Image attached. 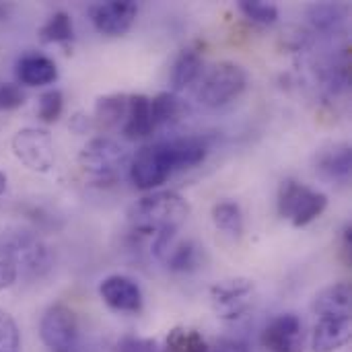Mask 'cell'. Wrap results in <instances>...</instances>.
<instances>
[{
  "label": "cell",
  "mask_w": 352,
  "mask_h": 352,
  "mask_svg": "<svg viewBox=\"0 0 352 352\" xmlns=\"http://www.w3.org/2000/svg\"><path fill=\"white\" fill-rule=\"evenodd\" d=\"M190 214L188 202L175 192H157L140 198L128 212L134 231L144 235L177 233Z\"/></svg>",
  "instance_id": "6da1fadb"
},
{
  "label": "cell",
  "mask_w": 352,
  "mask_h": 352,
  "mask_svg": "<svg viewBox=\"0 0 352 352\" xmlns=\"http://www.w3.org/2000/svg\"><path fill=\"white\" fill-rule=\"evenodd\" d=\"M126 161H128V155L124 146L103 136L89 140L78 155L80 169L91 182L99 186L113 184L118 177H122V169L126 167Z\"/></svg>",
  "instance_id": "7a4b0ae2"
},
{
  "label": "cell",
  "mask_w": 352,
  "mask_h": 352,
  "mask_svg": "<svg viewBox=\"0 0 352 352\" xmlns=\"http://www.w3.org/2000/svg\"><path fill=\"white\" fill-rule=\"evenodd\" d=\"M248 87V72L235 62H219L204 76L198 89V101L206 107H223L237 99Z\"/></svg>",
  "instance_id": "3957f363"
},
{
  "label": "cell",
  "mask_w": 352,
  "mask_h": 352,
  "mask_svg": "<svg viewBox=\"0 0 352 352\" xmlns=\"http://www.w3.org/2000/svg\"><path fill=\"white\" fill-rule=\"evenodd\" d=\"M328 206V196L299 184L295 179H287L278 192V212L289 219L295 227H305L316 221Z\"/></svg>",
  "instance_id": "277c9868"
},
{
  "label": "cell",
  "mask_w": 352,
  "mask_h": 352,
  "mask_svg": "<svg viewBox=\"0 0 352 352\" xmlns=\"http://www.w3.org/2000/svg\"><path fill=\"white\" fill-rule=\"evenodd\" d=\"M0 258L12 262L16 270L21 266L35 274L50 266V252L43 241L37 235L19 229L0 235Z\"/></svg>",
  "instance_id": "5b68a950"
},
{
  "label": "cell",
  "mask_w": 352,
  "mask_h": 352,
  "mask_svg": "<svg viewBox=\"0 0 352 352\" xmlns=\"http://www.w3.org/2000/svg\"><path fill=\"white\" fill-rule=\"evenodd\" d=\"M12 155L31 171L47 173L56 163L54 140L47 130L41 128H21L12 136Z\"/></svg>",
  "instance_id": "8992f818"
},
{
  "label": "cell",
  "mask_w": 352,
  "mask_h": 352,
  "mask_svg": "<svg viewBox=\"0 0 352 352\" xmlns=\"http://www.w3.org/2000/svg\"><path fill=\"white\" fill-rule=\"evenodd\" d=\"M39 336L50 352H76L78 324L74 311L66 305L47 307L39 322Z\"/></svg>",
  "instance_id": "52a82bcc"
},
{
  "label": "cell",
  "mask_w": 352,
  "mask_h": 352,
  "mask_svg": "<svg viewBox=\"0 0 352 352\" xmlns=\"http://www.w3.org/2000/svg\"><path fill=\"white\" fill-rule=\"evenodd\" d=\"M128 173H130L132 184L138 190H153V188H159L161 184H165L173 171L165 159L161 142H157V144L142 146L132 157Z\"/></svg>",
  "instance_id": "ba28073f"
},
{
  "label": "cell",
  "mask_w": 352,
  "mask_h": 352,
  "mask_svg": "<svg viewBox=\"0 0 352 352\" xmlns=\"http://www.w3.org/2000/svg\"><path fill=\"white\" fill-rule=\"evenodd\" d=\"M254 293V283L250 278H227L214 283L210 289V299L214 311L221 320H239L248 311Z\"/></svg>",
  "instance_id": "9c48e42d"
},
{
  "label": "cell",
  "mask_w": 352,
  "mask_h": 352,
  "mask_svg": "<svg viewBox=\"0 0 352 352\" xmlns=\"http://www.w3.org/2000/svg\"><path fill=\"white\" fill-rule=\"evenodd\" d=\"M303 322L295 314L272 318L262 332V346L268 352H303Z\"/></svg>",
  "instance_id": "30bf717a"
},
{
  "label": "cell",
  "mask_w": 352,
  "mask_h": 352,
  "mask_svg": "<svg viewBox=\"0 0 352 352\" xmlns=\"http://www.w3.org/2000/svg\"><path fill=\"white\" fill-rule=\"evenodd\" d=\"M91 21L101 35L120 37L130 31L136 21L138 6L132 0H111L91 6Z\"/></svg>",
  "instance_id": "8fae6325"
},
{
  "label": "cell",
  "mask_w": 352,
  "mask_h": 352,
  "mask_svg": "<svg viewBox=\"0 0 352 352\" xmlns=\"http://www.w3.org/2000/svg\"><path fill=\"white\" fill-rule=\"evenodd\" d=\"M99 297L109 309L120 314H138L142 309L140 287L124 274H111L103 278L99 285Z\"/></svg>",
  "instance_id": "7c38bea8"
},
{
  "label": "cell",
  "mask_w": 352,
  "mask_h": 352,
  "mask_svg": "<svg viewBox=\"0 0 352 352\" xmlns=\"http://www.w3.org/2000/svg\"><path fill=\"white\" fill-rule=\"evenodd\" d=\"M351 316H324L318 318V324L311 334L314 352H334L351 342Z\"/></svg>",
  "instance_id": "4fadbf2b"
},
{
  "label": "cell",
  "mask_w": 352,
  "mask_h": 352,
  "mask_svg": "<svg viewBox=\"0 0 352 352\" xmlns=\"http://www.w3.org/2000/svg\"><path fill=\"white\" fill-rule=\"evenodd\" d=\"M161 148L165 153V159H167L171 171L190 169V167L200 165L210 151L208 140L202 136H186V138H175V140H163Z\"/></svg>",
  "instance_id": "5bb4252c"
},
{
  "label": "cell",
  "mask_w": 352,
  "mask_h": 352,
  "mask_svg": "<svg viewBox=\"0 0 352 352\" xmlns=\"http://www.w3.org/2000/svg\"><path fill=\"white\" fill-rule=\"evenodd\" d=\"M316 169L324 177H328V179L349 182L352 169L351 144H346V142H334V144H328L322 151H318Z\"/></svg>",
  "instance_id": "9a60e30c"
},
{
  "label": "cell",
  "mask_w": 352,
  "mask_h": 352,
  "mask_svg": "<svg viewBox=\"0 0 352 352\" xmlns=\"http://www.w3.org/2000/svg\"><path fill=\"white\" fill-rule=\"evenodd\" d=\"M16 78L27 87H45L58 78V68L52 58L31 52L19 58L16 62Z\"/></svg>",
  "instance_id": "2e32d148"
},
{
  "label": "cell",
  "mask_w": 352,
  "mask_h": 352,
  "mask_svg": "<svg viewBox=\"0 0 352 352\" xmlns=\"http://www.w3.org/2000/svg\"><path fill=\"white\" fill-rule=\"evenodd\" d=\"M155 130L151 116V99L146 95H130L128 113L124 120V134L128 140H138Z\"/></svg>",
  "instance_id": "e0dca14e"
},
{
  "label": "cell",
  "mask_w": 352,
  "mask_h": 352,
  "mask_svg": "<svg viewBox=\"0 0 352 352\" xmlns=\"http://www.w3.org/2000/svg\"><path fill=\"white\" fill-rule=\"evenodd\" d=\"M352 289L349 283H336L326 287L316 295L314 301V311L324 318V316H351Z\"/></svg>",
  "instance_id": "ac0fdd59"
},
{
  "label": "cell",
  "mask_w": 352,
  "mask_h": 352,
  "mask_svg": "<svg viewBox=\"0 0 352 352\" xmlns=\"http://www.w3.org/2000/svg\"><path fill=\"white\" fill-rule=\"evenodd\" d=\"M128 101H130V95H124V93H113V95L99 97L97 103H95L93 122H95L99 128H105V130L116 128L120 122L126 120Z\"/></svg>",
  "instance_id": "d6986e66"
},
{
  "label": "cell",
  "mask_w": 352,
  "mask_h": 352,
  "mask_svg": "<svg viewBox=\"0 0 352 352\" xmlns=\"http://www.w3.org/2000/svg\"><path fill=\"white\" fill-rule=\"evenodd\" d=\"M212 223L231 239H239L243 235V212L233 200H223L212 206Z\"/></svg>",
  "instance_id": "ffe728a7"
},
{
  "label": "cell",
  "mask_w": 352,
  "mask_h": 352,
  "mask_svg": "<svg viewBox=\"0 0 352 352\" xmlns=\"http://www.w3.org/2000/svg\"><path fill=\"white\" fill-rule=\"evenodd\" d=\"M202 70V56L196 50H184L171 70V85L175 91H182L186 87H190Z\"/></svg>",
  "instance_id": "44dd1931"
},
{
  "label": "cell",
  "mask_w": 352,
  "mask_h": 352,
  "mask_svg": "<svg viewBox=\"0 0 352 352\" xmlns=\"http://www.w3.org/2000/svg\"><path fill=\"white\" fill-rule=\"evenodd\" d=\"M39 35H41L43 43H66V41H72L74 39V27H72L70 14L64 12V10L54 12L45 21V25L41 27Z\"/></svg>",
  "instance_id": "7402d4cb"
},
{
  "label": "cell",
  "mask_w": 352,
  "mask_h": 352,
  "mask_svg": "<svg viewBox=\"0 0 352 352\" xmlns=\"http://www.w3.org/2000/svg\"><path fill=\"white\" fill-rule=\"evenodd\" d=\"M165 352H208V346L200 332L190 328H175L167 336Z\"/></svg>",
  "instance_id": "603a6c76"
},
{
  "label": "cell",
  "mask_w": 352,
  "mask_h": 352,
  "mask_svg": "<svg viewBox=\"0 0 352 352\" xmlns=\"http://www.w3.org/2000/svg\"><path fill=\"white\" fill-rule=\"evenodd\" d=\"M309 19L316 29L320 31H332L344 21V12L338 4L332 2H320L309 8Z\"/></svg>",
  "instance_id": "cb8c5ba5"
},
{
  "label": "cell",
  "mask_w": 352,
  "mask_h": 352,
  "mask_svg": "<svg viewBox=\"0 0 352 352\" xmlns=\"http://www.w3.org/2000/svg\"><path fill=\"white\" fill-rule=\"evenodd\" d=\"M151 116L155 128L173 122L179 116V99L173 93H159L151 99Z\"/></svg>",
  "instance_id": "d4e9b609"
},
{
  "label": "cell",
  "mask_w": 352,
  "mask_h": 352,
  "mask_svg": "<svg viewBox=\"0 0 352 352\" xmlns=\"http://www.w3.org/2000/svg\"><path fill=\"white\" fill-rule=\"evenodd\" d=\"M239 10L252 23H258V25H274L276 19H278V8L274 4L260 2V0H241Z\"/></svg>",
  "instance_id": "484cf974"
},
{
  "label": "cell",
  "mask_w": 352,
  "mask_h": 352,
  "mask_svg": "<svg viewBox=\"0 0 352 352\" xmlns=\"http://www.w3.org/2000/svg\"><path fill=\"white\" fill-rule=\"evenodd\" d=\"M200 248H196L194 243H179L177 248H173L171 256H167V264L171 270L175 272H188L194 270L200 262Z\"/></svg>",
  "instance_id": "4316f807"
},
{
  "label": "cell",
  "mask_w": 352,
  "mask_h": 352,
  "mask_svg": "<svg viewBox=\"0 0 352 352\" xmlns=\"http://www.w3.org/2000/svg\"><path fill=\"white\" fill-rule=\"evenodd\" d=\"M62 109H64V97L58 89H50V91L39 95L37 116L41 122H45V124L58 122V118L62 116Z\"/></svg>",
  "instance_id": "83f0119b"
},
{
  "label": "cell",
  "mask_w": 352,
  "mask_h": 352,
  "mask_svg": "<svg viewBox=\"0 0 352 352\" xmlns=\"http://www.w3.org/2000/svg\"><path fill=\"white\" fill-rule=\"evenodd\" d=\"M0 352H21V332L14 318L0 307Z\"/></svg>",
  "instance_id": "f1b7e54d"
},
{
  "label": "cell",
  "mask_w": 352,
  "mask_h": 352,
  "mask_svg": "<svg viewBox=\"0 0 352 352\" xmlns=\"http://www.w3.org/2000/svg\"><path fill=\"white\" fill-rule=\"evenodd\" d=\"M25 103V93L16 82H2L0 85V111L19 109Z\"/></svg>",
  "instance_id": "f546056e"
},
{
  "label": "cell",
  "mask_w": 352,
  "mask_h": 352,
  "mask_svg": "<svg viewBox=\"0 0 352 352\" xmlns=\"http://www.w3.org/2000/svg\"><path fill=\"white\" fill-rule=\"evenodd\" d=\"M116 352H161L159 342L140 336H122L116 344Z\"/></svg>",
  "instance_id": "4dcf8cb0"
},
{
  "label": "cell",
  "mask_w": 352,
  "mask_h": 352,
  "mask_svg": "<svg viewBox=\"0 0 352 352\" xmlns=\"http://www.w3.org/2000/svg\"><path fill=\"white\" fill-rule=\"evenodd\" d=\"M16 276H19L16 266H14L12 262L4 260V258H0V291L10 289V287L14 285Z\"/></svg>",
  "instance_id": "1f68e13d"
},
{
  "label": "cell",
  "mask_w": 352,
  "mask_h": 352,
  "mask_svg": "<svg viewBox=\"0 0 352 352\" xmlns=\"http://www.w3.org/2000/svg\"><path fill=\"white\" fill-rule=\"evenodd\" d=\"M70 128H72L76 134H85V132L91 128V120H89V116L76 113V116L72 118V122H70Z\"/></svg>",
  "instance_id": "d6a6232c"
},
{
  "label": "cell",
  "mask_w": 352,
  "mask_h": 352,
  "mask_svg": "<svg viewBox=\"0 0 352 352\" xmlns=\"http://www.w3.org/2000/svg\"><path fill=\"white\" fill-rule=\"evenodd\" d=\"M217 352H250V349L243 344V342H237V340H227V342H223Z\"/></svg>",
  "instance_id": "836d02e7"
},
{
  "label": "cell",
  "mask_w": 352,
  "mask_h": 352,
  "mask_svg": "<svg viewBox=\"0 0 352 352\" xmlns=\"http://www.w3.org/2000/svg\"><path fill=\"white\" fill-rule=\"evenodd\" d=\"M6 184H8V179H6V173H4V171H0V196L6 192Z\"/></svg>",
  "instance_id": "e575fe53"
}]
</instances>
